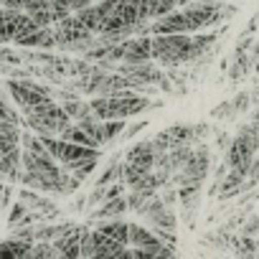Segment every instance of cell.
<instances>
[{
  "label": "cell",
  "instance_id": "cell-21",
  "mask_svg": "<svg viewBox=\"0 0 259 259\" xmlns=\"http://www.w3.org/2000/svg\"><path fill=\"white\" fill-rule=\"evenodd\" d=\"M236 114L239 112H236L234 102H224V104H219V107L211 109V117H219V119H234Z\"/></svg>",
  "mask_w": 259,
  "mask_h": 259
},
{
  "label": "cell",
  "instance_id": "cell-2",
  "mask_svg": "<svg viewBox=\"0 0 259 259\" xmlns=\"http://www.w3.org/2000/svg\"><path fill=\"white\" fill-rule=\"evenodd\" d=\"M23 124L28 127V130H33L36 135H41V138H59L64 130L71 124V117L64 112V107L59 104V102H54V99H46V102H41L38 107H33V109H26L23 112Z\"/></svg>",
  "mask_w": 259,
  "mask_h": 259
},
{
  "label": "cell",
  "instance_id": "cell-6",
  "mask_svg": "<svg viewBox=\"0 0 259 259\" xmlns=\"http://www.w3.org/2000/svg\"><path fill=\"white\" fill-rule=\"evenodd\" d=\"M150 33H153V36L191 33V28H188V21H186V13H183V8H178V11H170V13H165V16L155 18V21L150 23Z\"/></svg>",
  "mask_w": 259,
  "mask_h": 259
},
{
  "label": "cell",
  "instance_id": "cell-12",
  "mask_svg": "<svg viewBox=\"0 0 259 259\" xmlns=\"http://www.w3.org/2000/svg\"><path fill=\"white\" fill-rule=\"evenodd\" d=\"M124 211H130V208H127V198H124V196H119V198H109V201H104V203L92 213V219H99V221L122 219V213H124Z\"/></svg>",
  "mask_w": 259,
  "mask_h": 259
},
{
  "label": "cell",
  "instance_id": "cell-31",
  "mask_svg": "<svg viewBox=\"0 0 259 259\" xmlns=\"http://www.w3.org/2000/svg\"><path fill=\"white\" fill-rule=\"evenodd\" d=\"M251 127L256 130V133H259V109H256V112L251 114Z\"/></svg>",
  "mask_w": 259,
  "mask_h": 259
},
{
  "label": "cell",
  "instance_id": "cell-23",
  "mask_svg": "<svg viewBox=\"0 0 259 259\" xmlns=\"http://www.w3.org/2000/svg\"><path fill=\"white\" fill-rule=\"evenodd\" d=\"M97 168V160H84V163H79V165H74V168H69V173H74L79 181H87L89 178V173ZM66 170V168H64Z\"/></svg>",
  "mask_w": 259,
  "mask_h": 259
},
{
  "label": "cell",
  "instance_id": "cell-28",
  "mask_svg": "<svg viewBox=\"0 0 259 259\" xmlns=\"http://www.w3.org/2000/svg\"><path fill=\"white\" fill-rule=\"evenodd\" d=\"M66 3H69V8L76 13V11H84L87 6H92L94 3V0H66Z\"/></svg>",
  "mask_w": 259,
  "mask_h": 259
},
{
  "label": "cell",
  "instance_id": "cell-4",
  "mask_svg": "<svg viewBox=\"0 0 259 259\" xmlns=\"http://www.w3.org/2000/svg\"><path fill=\"white\" fill-rule=\"evenodd\" d=\"M153 61L158 66H183L191 64V33L153 36Z\"/></svg>",
  "mask_w": 259,
  "mask_h": 259
},
{
  "label": "cell",
  "instance_id": "cell-18",
  "mask_svg": "<svg viewBox=\"0 0 259 259\" xmlns=\"http://www.w3.org/2000/svg\"><path fill=\"white\" fill-rule=\"evenodd\" d=\"M122 170H124V163H117V158L112 160V165L97 178V186H102V188H107V186H112V183H117L119 178H122Z\"/></svg>",
  "mask_w": 259,
  "mask_h": 259
},
{
  "label": "cell",
  "instance_id": "cell-8",
  "mask_svg": "<svg viewBox=\"0 0 259 259\" xmlns=\"http://www.w3.org/2000/svg\"><path fill=\"white\" fill-rule=\"evenodd\" d=\"M153 61V36H133L124 41L122 64H148Z\"/></svg>",
  "mask_w": 259,
  "mask_h": 259
},
{
  "label": "cell",
  "instance_id": "cell-17",
  "mask_svg": "<svg viewBox=\"0 0 259 259\" xmlns=\"http://www.w3.org/2000/svg\"><path fill=\"white\" fill-rule=\"evenodd\" d=\"M76 16L81 18V23L94 33V36H99L102 33V26H104V18H102V13H99V8H97V3H92V6H87L84 11H76Z\"/></svg>",
  "mask_w": 259,
  "mask_h": 259
},
{
  "label": "cell",
  "instance_id": "cell-10",
  "mask_svg": "<svg viewBox=\"0 0 259 259\" xmlns=\"http://www.w3.org/2000/svg\"><path fill=\"white\" fill-rule=\"evenodd\" d=\"M18 46H23V49H38V51L56 49V31H54V26H51V28H38L36 33L21 38Z\"/></svg>",
  "mask_w": 259,
  "mask_h": 259
},
{
  "label": "cell",
  "instance_id": "cell-3",
  "mask_svg": "<svg viewBox=\"0 0 259 259\" xmlns=\"http://www.w3.org/2000/svg\"><path fill=\"white\" fill-rule=\"evenodd\" d=\"M256 153H259V133L251 127V122H246L231 138V145H229V153H226V165L231 170H241V173L249 176V168H251Z\"/></svg>",
  "mask_w": 259,
  "mask_h": 259
},
{
  "label": "cell",
  "instance_id": "cell-15",
  "mask_svg": "<svg viewBox=\"0 0 259 259\" xmlns=\"http://www.w3.org/2000/svg\"><path fill=\"white\" fill-rule=\"evenodd\" d=\"M59 138H61L64 143H74V145H84V148H94V150H99V145H97L87 133H84V130H81L76 122H71V124L64 130V133L59 135Z\"/></svg>",
  "mask_w": 259,
  "mask_h": 259
},
{
  "label": "cell",
  "instance_id": "cell-37",
  "mask_svg": "<svg viewBox=\"0 0 259 259\" xmlns=\"http://www.w3.org/2000/svg\"><path fill=\"white\" fill-rule=\"evenodd\" d=\"M0 11H3V6H0Z\"/></svg>",
  "mask_w": 259,
  "mask_h": 259
},
{
  "label": "cell",
  "instance_id": "cell-7",
  "mask_svg": "<svg viewBox=\"0 0 259 259\" xmlns=\"http://www.w3.org/2000/svg\"><path fill=\"white\" fill-rule=\"evenodd\" d=\"M155 148H153V140H143L138 145H133L124 155V165L133 168V170H153L155 168Z\"/></svg>",
  "mask_w": 259,
  "mask_h": 259
},
{
  "label": "cell",
  "instance_id": "cell-36",
  "mask_svg": "<svg viewBox=\"0 0 259 259\" xmlns=\"http://www.w3.org/2000/svg\"><path fill=\"white\" fill-rule=\"evenodd\" d=\"M256 259H259V239H256Z\"/></svg>",
  "mask_w": 259,
  "mask_h": 259
},
{
  "label": "cell",
  "instance_id": "cell-27",
  "mask_svg": "<svg viewBox=\"0 0 259 259\" xmlns=\"http://www.w3.org/2000/svg\"><path fill=\"white\" fill-rule=\"evenodd\" d=\"M231 102H234L236 112H241V109H246V107H249V94H246V92H241V94H236Z\"/></svg>",
  "mask_w": 259,
  "mask_h": 259
},
{
  "label": "cell",
  "instance_id": "cell-22",
  "mask_svg": "<svg viewBox=\"0 0 259 259\" xmlns=\"http://www.w3.org/2000/svg\"><path fill=\"white\" fill-rule=\"evenodd\" d=\"M133 3V8L138 11V21L140 23H150L153 16H150V0H130Z\"/></svg>",
  "mask_w": 259,
  "mask_h": 259
},
{
  "label": "cell",
  "instance_id": "cell-24",
  "mask_svg": "<svg viewBox=\"0 0 259 259\" xmlns=\"http://www.w3.org/2000/svg\"><path fill=\"white\" fill-rule=\"evenodd\" d=\"M256 183H259V153H256V158H254V163H251V168H249V176H246L244 191L251 188V186H256Z\"/></svg>",
  "mask_w": 259,
  "mask_h": 259
},
{
  "label": "cell",
  "instance_id": "cell-19",
  "mask_svg": "<svg viewBox=\"0 0 259 259\" xmlns=\"http://www.w3.org/2000/svg\"><path fill=\"white\" fill-rule=\"evenodd\" d=\"M102 124H104V143H112L114 138L124 135V130H127L124 119H102Z\"/></svg>",
  "mask_w": 259,
  "mask_h": 259
},
{
  "label": "cell",
  "instance_id": "cell-25",
  "mask_svg": "<svg viewBox=\"0 0 259 259\" xmlns=\"http://www.w3.org/2000/svg\"><path fill=\"white\" fill-rule=\"evenodd\" d=\"M94 254V241H92V231L87 229L84 239H81V259H89Z\"/></svg>",
  "mask_w": 259,
  "mask_h": 259
},
{
  "label": "cell",
  "instance_id": "cell-33",
  "mask_svg": "<svg viewBox=\"0 0 259 259\" xmlns=\"http://www.w3.org/2000/svg\"><path fill=\"white\" fill-rule=\"evenodd\" d=\"M3 193H6V186L0 183V208H3Z\"/></svg>",
  "mask_w": 259,
  "mask_h": 259
},
{
  "label": "cell",
  "instance_id": "cell-5",
  "mask_svg": "<svg viewBox=\"0 0 259 259\" xmlns=\"http://www.w3.org/2000/svg\"><path fill=\"white\" fill-rule=\"evenodd\" d=\"M6 89H8L11 99L18 104L21 112L33 109V107H38L41 102L51 99V92H49L46 87H41V84H36V81H28V79H8V81H6Z\"/></svg>",
  "mask_w": 259,
  "mask_h": 259
},
{
  "label": "cell",
  "instance_id": "cell-20",
  "mask_svg": "<svg viewBox=\"0 0 259 259\" xmlns=\"http://www.w3.org/2000/svg\"><path fill=\"white\" fill-rule=\"evenodd\" d=\"M0 122H11V124L21 127V124H23V117L16 112V107H13L11 102L0 99Z\"/></svg>",
  "mask_w": 259,
  "mask_h": 259
},
{
  "label": "cell",
  "instance_id": "cell-29",
  "mask_svg": "<svg viewBox=\"0 0 259 259\" xmlns=\"http://www.w3.org/2000/svg\"><path fill=\"white\" fill-rule=\"evenodd\" d=\"M148 127V122H138V124H133L130 130H124V138H133V135H138L140 130H145Z\"/></svg>",
  "mask_w": 259,
  "mask_h": 259
},
{
  "label": "cell",
  "instance_id": "cell-32",
  "mask_svg": "<svg viewBox=\"0 0 259 259\" xmlns=\"http://www.w3.org/2000/svg\"><path fill=\"white\" fill-rule=\"evenodd\" d=\"M191 3H196V0H178V8H188Z\"/></svg>",
  "mask_w": 259,
  "mask_h": 259
},
{
  "label": "cell",
  "instance_id": "cell-30",
  "mask_svg": "<svg viewBox=\"0 0 259 259\" xmlns=\"http://www.w3.org/2000/svg\"><path fill=\"white\" fill-rule=\"evenodd\" d=\"M251 61H254V71H256V76H259V44L254 46V54H251Z\"/></svg>",
  "mask_w": 259,
  "mask_h": 259
},
{
  "label": "cell",
  "instance_id": "cell-9",
  "mask_svg": "<svg viewBox=\"0 0 259 259\" xmlns=\"http://www.w3.org/2000/svg\"><path fill=\"white\" fill-rule=\"evenodd\" d=\"M130 244L133 249H150V251H163L168 244L158 239L155 231L140 226V224H130Z\"/></svg>",
  "mask_w": 259,
  "mask_h": 259
},
{
  "label": "cell",
  "instance_id": "cell-1",
  "mask_svg": "<svg viewBox=\"0 0 259 259\" xmlns=\"http://www.w3.org/2000/svg\"><path fill=\"white\" fill-rule=\"evenodd\" d=\"M89 107L99 119H130V117H138V114L153 109L155 102L140 92L124 89L112 97H92Z\"/></svg>",
  "mask_w": 259,
  "mask_h": 259
},
{
  "label": "cell",
  "instance_id": "cell-35",
  "mask_svg": "<svg viewBox=\"0 0 259 259\" xmlns=\"http://www.w3.org/2000/svg\"><path fill=\"white\" fill-rule=\"evenodd\" d=\"M54 259H69V256H61V254H56V256H54Z\"/></svg>",
  "mask_w": 259,
  "mask_h": 259
},
{
  "label": "cell",
  "instance_id": "cell-16",
  "mask_svg": "<svg viewBox=\"0 0 259 259\" xmlns=\"http://www.w3.org/2000/svg\"><path fill=\"white\" fill-rule=\"evenodd\" d=\"M231 251H234L239 259H256V239L239 234V236L231 239Z\"/></svg>",
  "mask_w": 259,
  "mask_h": 259
},
{
  "label": "cell",
  "instance_id": "cell-11",
  "mask_svg": "<svg viewBox=\"0 0 259 259\" xmlns=\"http://www.w3.org/2000/svg\"><path fill=\"white\" fill-rule=\"evenodd\" d=\"M97 229H99L104 236H109V239H114L117 244H122V246L130 244V224H127L124 219H109V221H102Z\"/></svg>",
  "mask_w": 259,
  "mask_h": 259
},
{
  "label": "cell",
  "instance_id": "cell-13",
  "mask_svg": "<svg viewBox=\"0 0 259 259\" xmlns=\"http://www.w3.org/2000/svg\"><path fill=\"white\" fill-rule=\"evenodd\" d=\"M33 244L36 241H23V239L11 236V239H6L3 244H0V259H21L33 249Z\"/></svg>",
  "mask_w": 259,
  "mask_h": 259
},
{
  "label": "cell",
  "instance_id": "cell-14",
  "mask_svg": "<svg viewBox=\"0 0 259 259\" xmlns=\"http://www.w3.org/2000/svg\"><path fill=\"white\" fill-rule=\"evenodd\" d=\"M213 41H216V33H203V31L191 33V61L203 59L206 51L213 46Z\"/></svg>",
  "mask_w": 259,
  "mask_h": 259
},
{
  "label": "cell",
  "instance_id": "cell-26",
  "mask_svg": "<svg viewBox=\"0 0 259 259\" xmlns=\"http://www.w3.org/2000/svg\"><path fill=\"white\" fill-rule=\"evenodd\" d=\"M241 234H244V236H256V234H259V216H251V219L241 226Z\"/></svg>",
  "mask_w": 259,
  "mask_h": 259
},
{
  "label": "cell",
  "instance_id": "cell-34",
  "mask_svg": "<svg viewBox=\"0 0 259 259\" xmlns=\"http://www.w3.org/2000/svg\"><path fill=\"white\" fill-rule=\"evenodd\" d=\"M21 259H33V254H31V251H28V254H26V256H21Z\"/></svg>",
  "mask_w": 259,
  "mask_h": 259
}]
</instances>
